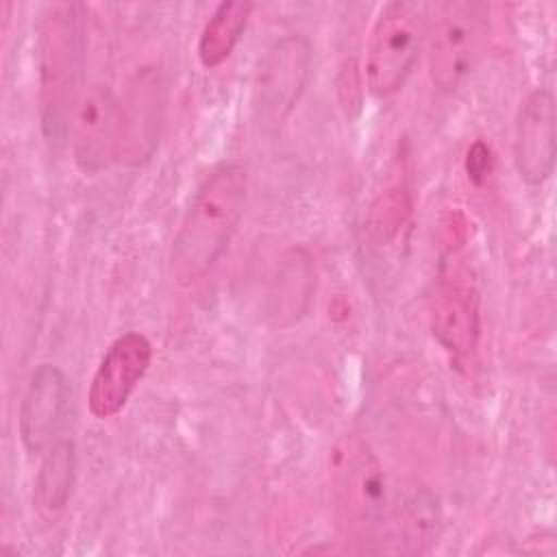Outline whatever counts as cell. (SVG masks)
<instances>
[{"mask_svg": "<svg viewBox=\"0 0 557 557\" xmlns=\"http://www.w3.org/2000/svg\"><path fill=\"white\" fill-rule=\"evenodd\" d=\"M490 170H492V152H490V148L483 141L472 144L470 150H468V157H466L468 178L479 185V183H483L487 178Z\"/></svg>", "mask_w": 557, "mask_h": 557, "instance_id": "cell-16", "label": "cell"}, {"mask_svg": "<svg viewBox=\"0 0 557 557\" xmlns=\"http://www.w3.org/2000/svg\"><path fill=\"white\" fill-rule=\"evenodd\" d=\"M163 117V83L157 70L144 67L120 100V141L117 161L139 165L157 148Z\"/></svg>", "mask_w": 557, "mask_h": 557, "instance_id": "cell-12", "label": "cell"}, {"mask_svg": "<svg viewBox=\"0 0 557 557\" xmlns=\"http://www.w3.org/2000/svg\"><path fill=\"white\" fill-rule=\"evenodd\" d=\"M431 331L437 344L457 361L476 352L481 339V302L466 270H442L431 300Z\"/></svg>", "mask_w": 557, "mask_h": 557, "instance_id": "cell-8", "label": "cell"}, {"mask_svg": "<svg viewBox=\"0 0 557 557\" xmlns=\"http://www.w3.org/2000/svg\"><path fill=\"white\" fill-rule=\"evenodd\" d=\"M311 44L305 35L292 33L276 39L263 54L252 83V115L263 135H276L311 76Z\"/></svg>", "mask_w": 557, "mask_h": 557, "instance_id": "cell-6", "label": "cell"}, {"mask_svg": "<svg viewBox=\"0 0 557 557\" xmlns=\"http://www.w3.org/2000/svg\"><path fill=\"white\" fill-rule=\"evenodd\" d=\"M250 13L252 2L248 0H228L215 7L198 37L196 54L202 67L213 70L233 54L235 46L239 44L246 30Z\"/></svg>", "mask_w": 557, "mask_h": 557, "instance_id": "cell-13", "label": "cell"}, {"mask_svg": "<svg viewBox=\"0 0 557 557\" xmlns=\"http://www.w3.org/2000/svg\"><path fill=\"white\" fill-rule=\"evenodd\" d=\"M152 361V344L144 333L128 331L102 355L87 394L89 413L98 420L117 416Z\"/></svg>", "mask_w": 557, "mask_h": 557, "instance_id": "cell-9", "label": "cell"}, {"mask_svg": "<svg viewBox=\"0 0 557 557\" xmlns=\"http://www.w3.org/2000/svg\"><path fill=\"white\" fill-rule=\"evenodd\" d=\"M248 205V170L228 161L198 185L170 248V276L178 285L200 281L228 248Z\"/></svg>", "mask_w": 557, "mask_h": 557, "instance_id": "cell-1", "label": "cell"}, {"mask_svg": "<svg viewBox=\"0 0 557 557\" xmlns=\"http://www.w3.org/2000/svg\"><path fill=\"white\" fill-rule=\"evenodd\" d=\"M331 492L337 513L366 553H379L381 540L400 505L405 485L392 483L372 448L355 437H342L329 459Z\"/></svg>", "mask_w": 557, "mask_h": 557, "instance_id": "cell-3", "label": "cell"}, {"mask_svg": "<svg viewBox=\"0 0 557 557\" xmlns=\"http://www.w3.org/2000/svg\"><path fill=\"white\" fill-rule=\"evenodd\" d=\"M70 144L76 168L94 176L117 159L120 100L107 85H89L70 117Z\"/></svg>", "mask_w": 557, "mask_h": 557, "instance_id": "cell-7", "label": "cell"}, {"mask_svg": "<svg viewBox=\"0 0 557 557\" xmlns=\"http://www.w3.org/2000/svg\"><path fill=\"white\" fill-rule=\"evenodd\" d=\"M490 35V7L474 0H450L426 20V65L442 91L461 87L481 63Z\"/></svg>", "mask_w": 557, "mask_h": 557, "instance_id": "cell-4", "label": "cell"}, {"mask_svg": "<svg viewBox=\"0 0 557 557\" xmlns=\"http://www.w3.org/2000/svg\"><path fill=\"white\" fill-rule=\"evenodd\" d=\"M85 48V7L78 2L48 4L37 22L39 120L50 148L67 139L70 117L78 100Z\"/></svg>", "mask_w": 557, "mask_h": 557, "instance_id": "cell-2", "label": "cell"}, {"mask_svg": "<svg viewBox=\"0 0 557 557\" xmlns=\"http://www.w3.org/2000/svg\"><path fill=\"white\" fill-rule=\"evenodd\" d=\"M426 7L394 0L381 7L366 46V85L374 98H389L411 74L426 35Z\"/></svg>", "mask_w": 557, "mask_h": 557, "instance_id": "cell-5", "label": "cell"}, {"mask_svg": "<svg viewBox=\"0 0 557 557\" xmlns=\"http://www.w3.org/2000/svg\"><path fill=\"white\" fill-rule=\"evenodd\" d=\"M407 213H409V198L403 187L383 191L374 200L368 218V228L372 237L379 242H387L396 237L400 231V224L407 220Z\"/></svg>", "mask_w": 557, "mask_h": 557, "instance_id": "cell-15", "label": "cell"}, {"mask_svg": "<svg viewBox=\"0 0 557 557\" xmlns=\"http://www.w3.org/2000/svg\"><path fill=\"white\" fill-rule=\"evenodd\" d=\"M72 405V385L61 368L41 363L22 396L20 437L28 453H44L61 440Z\"/></svg>", "mask_w": 557, "mask_h": 557, "instance_id": "cell-10", "label": "cell"}, {"mask_svg": "<svg viewBox=\"0 0 557 557\" xmlns=\"http://www.w3.org/2000/svg\"><path fill=\"white\" fill-rule=\"evenodd\" d=\"M76 476V448L74 442L61 437L50 448L44 450V459L39 463L33 500L46 513H57L65 507Z\"/></svg>", "mask_w": 557, "mask_h": 557, "instance_id": "cell-14", "label": "cell"}, {"mask_svg": "<svg viewBox=\"0 0 557 557\" xmlns=\"http://www.w3.org/2000/svg\"><path fill=\"white\" fill-rule=\"evenodd\" d=\"M513 163L520 178L542 185L555 170V98L537 87L524 96L513 122Z\"/></svg>", "mask_w": 557, "mask_h": 557, "instance_id": "cell-11", "label": "cell"}]
</instances>
